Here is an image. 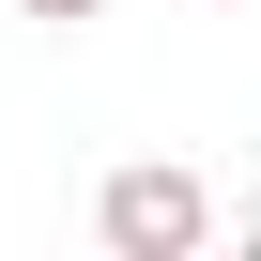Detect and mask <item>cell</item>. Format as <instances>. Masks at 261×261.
Instances as JSON below:
<instances>
[{
    "mask_svg": "<svg viewBox=\"0 0 261 261\" xmlns=\"http://www.w3.org/2000/svg\"><path fill=\"white\" fill-rule=\"evenodd\" d=\"M16 16H46V31H92V16H108V0H16Z\"/></svg>",
    "mask_w": 261,
    "mask_h": 261,
    "instance_id": "cell-2",
    "label": "cell"
},
{
    "mask_svg": "<svg viewBox=\"0 0 261 261\" xmlns=\"http://www.w3.org/2000/svg\"><path fill=\"white\" fill-rule=\"evenodd\" d=\"M246 261H261V215H246Z\"/></svg>",
    "mask_w": 261,
    "mask_h": 261,
    "instance_id": "cell-3",
    "label": "cell"
},
{
    "mask_svg": "<svg viewBox=\"0 0 261 261\" xmlns=\"http://www.w3.org/2000/svg\"><path fill=\"white\" fill-rule=\"evenodd\" d=\"M92 246H108V261H200V246H215V185H200L185 154H123V169L92 185Z\"/></svg>",
    "mask_w": 261,
    "mask_h": 261,
    "instance_id": "cell-1",
    "label": "cell"
}]
</instances>
